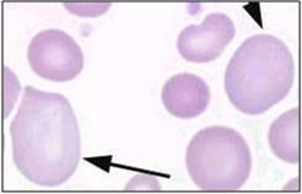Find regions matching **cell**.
Listing matches in <instances>:
<instances>
[{"label":"cell","instance_id":"cell-1","mask_svg":"<svg viewBox=\"0 0 302 194\" xmlns=\"http://www.w3.org/2000/svg\"><path fill=\"white\" fill-rule=\"evenodd\" d=\"M287 50L278 44H244L236 51L226 69L224 86L237 110L262 114L288 95L295 71Z\"/></svg>","mask_w":302,"mask_h":194},{"label":"cell","instance_id":"cell-2","mask_svg":"<svg viewBox=\"0 0 302 194\" xmlns=\"http://www.w3.org/2000/svg\"><path fill=\"white\" fill-rule=\"evenodd\" d=\"M186 167L193 182L207 191H236L250 172V148L234 129L215 125L199 131L187 146Z\"/></svg>","mask_w":302,"mask_h":194},{"label":"cell","instance_id":"cell-3","mask_svg":"<svg viewBox=\"0 0 302 194\" xmlns=\"http://www.w3.org/2000/svg\"><path fill=\"white\" fill-rule=\"evenodd\" d=\"M27 58L36 74L54 82L71 80L83 68L81 47L72 37L58 29H46L36 34L29 45Z\"/></svg>","mask_w":302,"mask_h":194},{"label":"cell","instance_id":"cell-4","mask_svg":"<svg viewBox=\"0 0 302 194\" xmlns=\"http://www.w3.org/2000/svg\"><path fill=\"white\" fill-rule=\"evenodd\" d=\"M234 27L225 14L208 15L199 24L184 29L178 38L177 47L181 56L188 61L205 63L217 58L232 39Z\"/></svg>","mask_w":302,"mask_h":194},{"label":"cell","instance_id":"cell-5","mask_svg":"<svg viewBox=\"0 0 302 194\" xmlns=\"http://www.w3.org/2000/svg\"><path fill=\"white\" fill-rule=\"evenodd\" d=\"M161 100L168 112L178 118L196 117L206 109L210 99L209 87L200 77L187 72L168 79L161 91Z\"/></svg>","mask_w":302,"mask_h":194},{"label":"cell","instance_id":"cell-6","mask_svg":"<svg viewBox=\"0 0 302 194\" xmlns=\"http://www.w3.org/2000/svg\"><path fill=\"white\" fill-rule=\"evenodd\" d=\"M298 109L288 110L272 123L268 132L270 147L279 158L292 163L299 161Z\"/></svg>","mask_w":302,"mask_h":194}]
</instances>
